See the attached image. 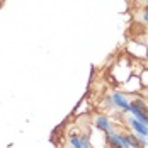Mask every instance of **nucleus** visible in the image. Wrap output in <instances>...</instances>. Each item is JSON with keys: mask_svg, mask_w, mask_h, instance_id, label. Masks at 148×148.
Returning a JSON list of instances; mask_svg holds the SVG:
<instances>
[{"mask_svg": "<svg viewBox=\"0 0 148 148\" xmlns=\"http://www.w3.org/2000/svg\"><path fill=\"white\" fill-rule=\"evenodd\" d=\"M107 143L111 148H131L126 134L123 133H107Z\"/></svg>", "mask_w": 148, "mask_h": 148, "instance_id": "1", "label": "nucleus"}, {"mask_svg": "<svg viewBox=\"0 0 148 148\" xmlns=\"http://www.w3.org/2000/svg\"><path fill=\"white\" fill-rule=\"evenodd\" d=\"M112 102H114V106H118L119 109H123V112H130V109H131L130 101H128V99H126V95H124V94H121V92L112 94Z\"/></svg>", "mask_w": 148, "mask_h": 148, "instance_id": "2", "label": "nucleus"}, {"mask_svg": "<svg viewBox=\"0 0 148 148\" xmlns=\"http://www.w3.org/2000/svg\"><path fill=\"white\" fill-rule=\"evenodd\" d=\"M94 124H95V128H99L106 134L112 133V123H111V119L106 118V116H95L94 118Z\"/></svg>", "mask_w": 148, "mask_h": 148, "instance_id": "3", "label": "nucleus"}, {"mask_svg": "<svg viewBox=\"0 0 148 148\" xmlns=\"http://www.w3.org/2000/svg\"><path fill=\"white\" fill-rule=\"evenodd\" d=\"M128 123H130L131 130H133V131H134L136 134H141V136H148V124L141 123V121H138L136 118H130V119H128Z\"/></svg>", "mask_w": 148, "mask_h": 148, "instance_id": "4", "label": "nucleus"}, {"mask_svg": "<svg viewBox=\"0 0 148 148\" xmlns=\"http://www.w3.org/2000/svg\"><path fill=\"white\" fill-rule=\"evenodd\" d=\"M130 112H131V114H133V118H136L138 121H141V123H145V124H148V114H147V112H143L141 109H138V107H134V106H131Z\"/></svg>", "mask_w": 148, "mask_h": 148, "instance_id": "5", "label": "nucleus"}, {"mask_svg": "<svg viewBox=\"0 0 148 148\" xmlns=\"http://www.w3.org/2000/svg\"><path fill=\"white\" fill-rule=\"evenodd\" d=\"M126 134V138H128V141H130V147L131 148H143L141 147V141H140V136L134 133H124Z\"/></svg>", "mask_w": 148, "mask_h": 148, "instance_id": "6", "label": "nucleus"}, {"mask_svg": "<svg viewBox=\"0 0 148 148\" xmlns=\"http://www.w3.org/2000/svg\"><path fill=\"white\" fill-rule=\"evenodd\" d=\"M131 106H134V107H138V109H141L143 112H147L148 114V104L143 101V99H134V101H131Z\"/></svg>", "mask_w": 148, "mask_h": 148, "instance_id": "7", "label": "nucleus"}, {"mask_svg": "<svg viewBox=\"0 0 148 148\" xmlns=\"http://www.w3.org/2000/svg\"><path fill=\"white\" fill-rule=\"evenodd\" d=\"M78 140H80V148L90 147V136L89 134H82V136H78Z\"/></svg>", "mask_w": 148, "mask_h": 148, "instance_id": "8", "label": "nucleus"}, {"mask_svg": "<svg viewBox=\"0 0 148 148\" xmlns=\"http://www.w3.org/2000/svg\"><path fill=\"white\" fill-rule=\"evenodd\" d=\"M70 145L75 147V148H80V140H78L77 134H72V136H70Z\"/></svg>", "mask_w": 148, "mask_h": 148, "instance_id": "9", "label": "nucleus"}, {"mask_svg": "<svg viewBox=\"0 0 148 148\" xmlns=\"http://www.w3.org/2000/svg\"><path fill=\"white\" fill-rule=\"evenodd\" d=\"M106 104L111 107V106H114V102H112V95H106Z\"/></svg>", "mask_w": 148, "mask_h": 148, "instance_id": "10", "label": "nucleus"}, {"mask_svg": "<svg viewBox=\"0 0 148 148\" xmlns=\"http://www.w3.org/2000/svg\"><path fill=\"white\" fill-rule=\"evenodd\" d=\"M141 19H143V21H145V22L148 24V9H145V10H143V15H141Z\"/></svg>", "mask_w": 148, "mask_h": 148, "instance_id": "11", "label": "nucleus"}, {"mask_svg": "<svg viewBox=\"0 0 148 148\" xmlns=\"http://www.w3.org/2000/svg\"><path fill=\"white\" fill-rule=\"evenodd\" d=\"M72 148H75V147H72Z\"/></svg>", "mask_w": 148, "mask_h": 148, "instance_id": "12", "label": "nucleus"}, {"mask_svg": "<svg viewBox=\"0 0 148 148\" xmlns=\"http://www.w3.org/2000/svg\"><path fill=\"white\" fill-rule=\"evenodd\" d=\"M147 9H148V7H147Z\"/></svg>", "mask_w": 148, "mask_h": 148, "instance_id": "13", "label": "nucleus"}]
</instances>
